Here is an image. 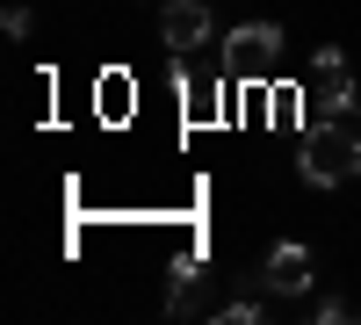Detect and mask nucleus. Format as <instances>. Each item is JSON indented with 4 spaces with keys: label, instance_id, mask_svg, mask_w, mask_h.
Here are the masks:
<instances>
[{
    "label": "nucleus",
    "instance_id": "5",
    "mask_svg": "<svg viewBox=\"0 0 361 325\" xmlns=\"http://www.w3.org/2000/svg\"><path fill=\"white\" fill-rule=\"evenodd\" d=\"M166 318H224V289H217V275L180 268L173 297H166Z\"/></svg>",
    "mask_w": 361,
    "mask_h": 325
},
{
    "label": "nucleus",
    "instance_id": "9",
    "mask_svg": "<svg viewBox=\"0 0 361 325\" xmlns=\"http://www.w3.org/2000/svg\"><path fill=\"white\" fill-rule=\"evenodd\" d=\"M0 29H8V37H29V8H22V0H8V15H0Z\"/></svg>",
    "mask_w": 361,
    "mask_h": 325
},
{
    "label": "nucleus",
    "instance_id": "7",
    "mask_svg": "<svg viewBox=\"0 0 361 325\" xmlns=\"http://www.w3.org/2000/svg\"><path fill=\"white\" fill-rule=\"evenodd\" d=\"M224 73V66H217ZM217 73H209V66H180V94H188V116H195V123H209V116H217Z\"/></svg>",
    "mask_w": 361,
    "mask_h": 325
},
{
    "label": "nucleus",
    "instance_id": "4",
    "mask_svg": "<svg viewBox=\"0 0 361 325\" xmlns=\"http://www.w3.org/2000/svg\"><path fill=\"white\" fill-rule=\"evenodd\" d=\"M260 289H267V297H304V289H311V246L282 239L275 253L260 260Z\"/></svg>",
    "mask_w": 361,
    "mask_h": 325
},
{
    "label": "nucleus",
    "instance_id": "3",
    "mask_svg": "<svg viewBox=\"0 0 361 325\" xmlns=\"http://www.w3.org/2000/svg\"><path fill=\"white\" fill-rule=\"evenodd\" d=\"M217 58H224V73H238V80H267L282 66V29L275 22H238Z\"/></svg>",
    "mask_w": 361,
    "mask_h": 325
},
{
    "label": "nucleus",
    "instance_id": "6",
    "mask_svg": "<svg viewBox=\"0 0 361 325\" xmlns=\"http://www.w3.org/2000/svg\"><path fill=\"white\" fill-rule=\"evenodd\" d=\"M159 37H166L173 51L209 44V8H202V0H166V8H159Z\"/></svg>",
    "mask_w": 361,
    "mask_h": 325
},
{
    "label": "nucleus",
    "instance_id": "2",
    "mask_svg": "<svg viewBox=\"0 0 361 325\" xmlns=\"http://www.w3.org/2000/svg\"><path fill=\"white\" fill-rule=\"evenodd\" d=\"M296 116H304V130L354 116V73H347L340 51H318V58H311V80L296 87Z\"/></svg>",
    "mask_w": 361,
    "mask_h": 325
},
{
    "label": "nucleus",
    "instance_id": "1",
    "mask_svg": "<svg viewBox=\"0 0 361 325\" xmlns=\"http://www.w3.org/2000/svg\"><path fill=\"white\" fill-rule=\"evenodd\" d=\"M296 173H304L311 188H340L361 173V123L340 116V123H311L304 130V152H296Z\"/></svg>",
    "mask_w": 361,
    "mask_h": 325
},
{
    "label": "nucleus",
    "instance_id": "8",
    "mask_svg": "<svg viewBox=\"0 0 361 325\" xmlns=\"http://www.w3.org/2000/svg\"><path fill=\"white\" fill-rule=\"evenodd\" d=\"M260 318H267L260 297H231V304H224V325H260Z\"/></svg>",
    "mask_w": 361,
    "mask_h": 325
}]
</instances>
